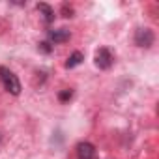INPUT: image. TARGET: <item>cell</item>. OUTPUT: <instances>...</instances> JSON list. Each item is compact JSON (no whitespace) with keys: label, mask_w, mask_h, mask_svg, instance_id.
I'll return each mask as SVG.
<instances>
[{"label":"cell","mask_w":159,"mask_h":159,"mask_svg":"<svg viewBox=\"0 0 159 159\" xmlns=\"http://www.w3.org/2000/svg\"><path fill=\"white\" fill-rule=\"evenodd\" d=\"M133 41L137 47H144V49H150L155 41V34L150 30V28H137L135 30V36H133Z\"/></svg>","instance_id":"7a4b0ae2"},{"label":"cell","mask_w":159,"mask_h":159,"mask_svg":"<svg viewBox=\"0 0 159 159\" xmlns=\"http://www.w3.org/2000/svg\"><path fill=\"white\" fill-rule=\"evenodd\" d=\"M62 13H64V17H73V8H69L67 4H64L62 6Z\"/></svg>","instance_id":"30bf717a"},{"label":"cell","mask_w":159,"mask_h":159,"mask_svg":"<svg viewBox=\"0 0 159 159\" xmlns=\"http://www.w3.org/2000/svg\"><path fill=\"white\" fill-rule=\"evenodd\" d=\"M73 98V90H62L60 94H58V99L62 101V103H66V101H69Z\"/></svg>","instance_id":"ba28073f"},{"label":"cell","mask_w":159,"mask_h":159,"mask_svg":"<svg viewBox=\"0 0 159 159\" xmlns=\"http://www.w3.org/2000/svg\"><path fill=\"white\" fill-rule=\"evenodd\" d=\"M38 49H39L41 52H45V54H49V52H52V45H51L49 41H41V43L38 45Z\"/></svg>","instance_id":"9c48e42d"},{"label":"cell","mask_w":159,"mask_h":159,"mask_svg":"<svg viewBox=\"0 0 159 159\" xmlns=\"http://www.w3.org/2000/svg\"><path fill=\"white\" fill-rule=\"evenodd\" d=\"M36 8H38V11H39V15H41V19H43V23H45L47 26L54 23V17H56V15H54V10H52V8H51L49 4H45V2H39V4H38Z\"/></svg>","instance_id":"8992f818"},{"label":"cell","mask_w":159,"mask_h":159,"mask_svg":"<svg viewBox=\"0 0 159 159\" xmlns=\"http://www.w3.org/2000/svg\"><path fill=\"white\" fill-rule=\"evenodd\" d=\"M83 60H84V54H83L81 51H75V52L67 58L66 67H67V69H73V67H77V66H81V64H83Z\"/></svg>","instance_id":"52a82bcc"},{"label":"cell","mask_w":159,"mask_h":159,"mask_svg":"<svg viewBox=\"0 0 159 159\" xmlns=\"http://www.w3.org/2000/svg\"><path fill=\"white\" fill-rule=\"evenodd\" d=\"M94 62H96V66H98L99 69H111L112 64H114V54L111 52V49H107V47H99V49L96 51V58H94Z\"/></svg>","instance_id":"3957f363"},{"label":"cell","mask_w":159,"mask_h":159,"mask_svg":"<svg viewBox=\"0 0 159 159\" xmlns=\"http://www.w3.org/2000/svg\"><path fill=\"white\" fill-rule=\"evenodd\" d=\"M77 159H98L96 146L92 142H79L77 144Z\"/></svg>","instance_id":"277c9868"},{"label":"cell","mask_w":159,"mask_h":159,"mask_svg":"<svg viewBox=\"0 0 159 159\" xmlns=\"http://www.w3.org/2000/svg\"><path fill=\"white\" fill-rule=\"evenodd\" d=\"M47 38H49V43L52 45H58V43H66L69 38H71V34H69V30H66V28H58V30H49V34H47Z\"/></svg>","instance_id":"5b68a950"},{"label":"cell","mask_w":159,"mask_h":159,"mask_svg":"<svg viewBox=\"0 0 159 159\" xmlns=\"http://www.w3.org/2000/svg\"><path fill=\"white\" fill-rule=\"evenodd\" d=\"M0 81H2L4 88L10 94H13V96H19L21 94V83H19L17 75L13 71H10L8 67H4V66H0Z\"/></svg>","instance_id":"6da1fadb"},{"label":"cell","mask_w":159,"mask_h":159,"mask_svg":"<svg viewBox=\"0 0 159 159\" xmlns=\"http://www.w3.org/2000/svg\"><path fill=\"white\" fill-rule=\"evenodd\" d=\"M0 142H2V133H0Z\"/></svg>","instance_id":"8fae6325"}]
</instances>
